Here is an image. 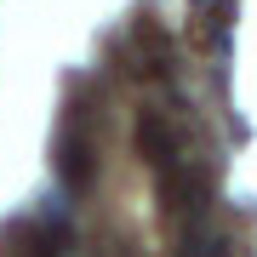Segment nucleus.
Masks as SVG:
<instances>
[{"instance_id": "obj_1", "label": "nucleus", "mask_w": 257, "mask_h": 257, "mask_svg": "<svg viewBox=\"0 0 257 257\" xmlns=\"http://www.w3.org/2000/svg\"><path fill=\"white\" fill-rule=\"evenodd\" d=\"M57 177H63L69 194H86L92 177H97V149H92V138H86L80 126H69L63 143H57Z\"/></svg>"}, {"instance_id": "obj_2", "label": "nucleus", "mask_w": 257, "mask_h": 257, "mask_svg": "<svg viewBox=\"0 0 257 257\" xmlns=\"http://www.w3.org/2000/svg\"><path fill=\"white\" fill-rule=\"evenodd\" d=\"M138 155H143L149 166H160V172H172V160H177V132H172L166 114L143 109V120H138Z\"/></svg>"}, {"instance_id": "obj_3", "label": "nucleus", "mask_w": 257, "mask_h": 257, "mask_svg": "<svg viewBox=\"0 0 257 257\" xmlns=\"http://www.w3.org/2000/svg\"><path fill=\"white\" fill-rule=\"evenodd\" d=\"M217 251H223L217 234H194V240H183V257H217Z\"/></svg>"}]
</instances>
